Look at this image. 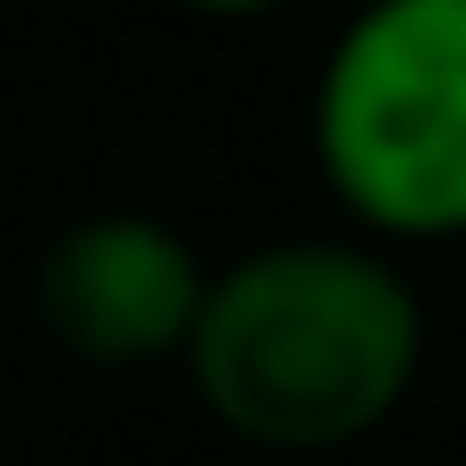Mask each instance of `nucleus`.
I'll use <instances>...</instances> for the list:
<instances>
[{
	"label": "nucleus",
	"instance_id": "1",
	"mask_svg": "<svg viewBox=\"0 0 466 466\" xmlns=\"http://www.w3.org/2000/svg\"><path fill=\"white\" fill-rule=\"evenodd\" d=\"M182 363L199 406L250 450H354L423 371V302L389 250L294 233L208 268Z\"/></svg>",
	"mask_w": 466,
	"mask_h": 466
},
{
	"label": "nucleus",
	"instance_id": "2",
	"mask_svg": "<svg viewBox=\"0 0 466 466\" xmlns=\"http://www.w3.org/2000/svg\"><path fill=\"white\" fill-rule=\"evenodd\" d=\"M311 156L363 233H466V0H363L319 61Z\"/></svg>",
	"mask_w": 466,
	"mask_h": 466
},
{
	"label": "nucleus",
	"instance_id": "3",
	"mask_svg": "<svg viewBox=\"0 0 466 466\" xmlns=\"http://www.w3.org/2000/svg\"><path fill=\"white\" fill-rule=\"evenodd\" d=\"M199 294H208V259L165 217H138V208L78 217L35 268L44 329L96 371H138L182 354Z\"/></svg>",
	"mask_w": 466,
	"mask_h": 466
},
{
	"label": "nucleus",
	"instance_id": "4",
	"mask_svg": "<svg viewBox=\"0 0 466 466\" xmlns=\"http://www.w3.org/2000/svg\"><path fill=\"white\" fill-rule=\"evenodd\" d=\"M182 9H199V17H259V9H285V0H182Z\"/></svg>",
	"mask_w": 466,
	"mask_h": 466
}]
</instances>
